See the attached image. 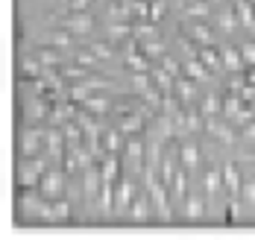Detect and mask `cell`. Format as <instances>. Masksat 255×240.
I'll list each match as a JSON object with an SVG mask.
<instances>
[{
    "label": "cell",
    "instance_id": "6da1fadb",
    "mask_svg": "<svg viewBox=\"0 0 255 240\" xmlns=\"http://www.w3.org/2000/svg\"><path fill=\"white\" fill-rule=\"evenodd\" d=\"M200 217H203V202H200V199H191V202H188V220L197 223Z\"/></svg>",
    "mask_w": 255,
    "mask_h": 240
},
{
    "label": "cell",
    "instance_id": "7a4b0ae2",
    "mask_svg": "<svg viewBox=\"0 0 255 240\" xmlns=\"http://www.w3.org/2000/svg\"><path fill=\"white\" fill-rule=\"evenodd\" d=\"M71 27H74V29H88V27H91V18H85V15H77V18L71 21Z\"/></svg>",
    "mask_w": 255,
    "mask_h": 240
},
{
    "label": "cell",
    "instance_id": "3957f363",
    "mask_svg": "<svg viewBox=\"0 0 255 240\" xmlns=\"http://www.w3.org/2000/svg\"><path fill=\"white\" fill-rule=\"evenodd\" d=\"M132 220H135V223L147 220V208H144V202H135V211H132Z\"/></svg>",
    "mask_w": 255,
    "mask_h": 240
},
{
    "label": "cell",
    "instance_id": "277c9868",
    "mask_svg": "<svg viewBox=\"0 0 255 240\" xmlns=\"http://www.w3.org/2000/svg\"><path fill=\"white\" fill-rule=\"evenodd\" d=\"M226 179H229V187H232V190H238V173H235V167H232V164L226 167Z\"/></svg>",
    "mask_w": 255,
    "mask_h": 240
},
{
    "label": "cell",
    "instance_id": "5b68a950",
    "mask_svg": "<svg viewBox=\"0 0 255 240\" xmlns=\"http://www.w3.org/2000/svg\"><path fill=\"white\" fill-rule=\"evenodd\" d=\"M47 185H44V193H56V190H62V182L56 185V176H50V179H44Z\"/></svg>",
    "mask_w": 255,
    "mask_h": 240
},
{
    "label": "cell",
    "instance_id": "8992f818",
    "mask_svg": "<svg viewBox=\"0 0 255 240\" xmlns=\"http://www.w3.org/2000/svg\"><path fill=\"white\" fill-rule=\"evenodd\" d=\"M185 164H197V150H194L191 144L185 147Z\"/></svg>",
    "mask_w": 255,
    "mask_h": 240
},
{
    "label": "cell",
    "instance_id": "52a82bcc",
    "mask_svg": "<svg viewBox=\"0 0 255 240\" xmlns=\"http://www.w3.org/2000/svg\"><path fill=\"white\" fill-rule=\"evenodd\" d=\"M205 187H208V190H217V173H211V176L205 179Z\"/></svg>",
    "mask_w": 255,
    "mask_h": 240
},
{
    "label": "cell",
    "instance_id": "ba28073f",
    "mask_svg": "<svg viewBox=\"0 0 255 240\" xmlns=\"http://www.w3.org/2000/svg\"><path fill=\"white\" fill-rule=\"evenodd\" d=\"M244 56H247V59H253V62H255V47H244Z\"/></svg>",
    "mask_w": 255,
    "mask_h": 240
}]
</instances>
